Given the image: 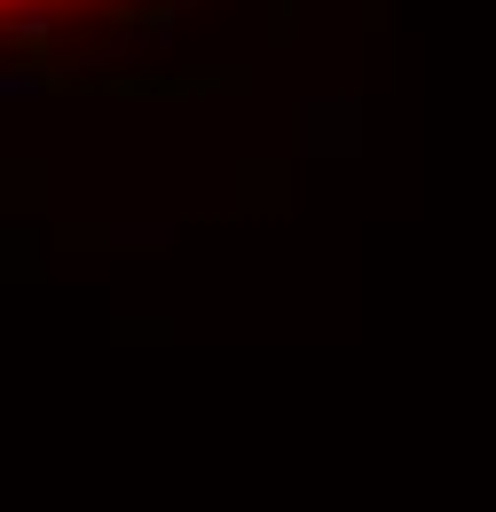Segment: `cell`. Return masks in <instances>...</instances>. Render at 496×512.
<instances>
[{"label":"cell","instance_id":"1","mask_svg":"<svg viewBox=\"0 0 496 512\" xmlns=\"http://www.w3.org/2000/svg\"><path fill=\"white\" fill-rule=\"evenodd\" d=\"M166 0H0V40H56L71 24H126Z\"/></svg>","mask_w":496,"mask_h":512}]
</instances>
